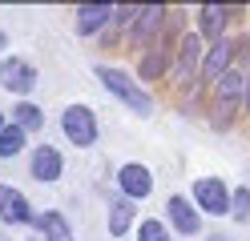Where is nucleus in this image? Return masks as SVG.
Listing matches in <instances>:
<instances>
[{
	"label": "nucleus",
	"mask_w": 250,
	"mask_h": 241,
	"mask_svg": "<svg viewBox=\"0 0 250 241\" xmlns=\"http://www.w3.org/2000/svg\"><path fill=\"white\" fill-rule=\"evenodd\" d=\"M97 80H101V85L117 96V101H125V105H129L133 112H142V117H146V112H153V96H149L142 85H137L129 73L109 69V64H97Z\"/></svg>",
	"instance_id": "nucleus-1"
},
{
	"label": "nucleus",
	"mask_w": 250,
	"mask_h": 241,
	"mask_svg": "<svg viewBox=\"0 0 250 241\" xmlns=\"http://www.w3.org/2000/svg\"><path fill=\"white\" fill-rule=\"evenodd\" d=\"M61 129H65V137L77 149H89V145L97 141V121H93V112L85 105H69L65 117H61Z\"/></svg>",
	"instance_id": "nucleus-2"
},
{
	"label": "nucleus",
	"mask_w": 250,
	"mask_h": 241,
	"mask_svg": "<svg viewBox=\"0 0 250 241\" xmlns=\"http://www.w3.org/2000/svg\"><path fill=\"white\" fill-rule=\"evenodd\" d=\"M194 201H198V209H206L210 217L230 213V193H226V185L218 181V177H202L194 185Z\"/></svg>",
	"instance_id": "nucleus-3"
},
{
	"label": "nucleus",
	"mask_w": 250,
	"mask_h": 241,
	"mask_svg": "<svg viewBox=\"0 0 250 241\" xmlns=\"http://www.w3.org/2000/svg\"><path fill=\"white\" fill-rule=\"evenodd\" d=\"M0 85H4L8 93H33V85H37V69L28 60H21V56H8V60H0Z\"/></svg>",
	"instance_id": "nucleus-4"
},
{
	"label": "nucleus",
	"mask_w": 250,
	"mask_h": 241,
	"mask_svg": "<svg viewBox=\"0 0 250 241\" xmlns=\"http://www.w3.org/2000/svg\"><path fill=\"white\" fill-rule=\"evenodd\" d=\"M238 56V48L234 40H214L206 48V56H202V80H222L230 73V60Z\"/></svg>",
	"instance_id": "nucleus-5"
},
{
	"label": "nucleus",
	"mask_w": 250,
	"mask_h": 241,
	"mask_svg": "<svg viewBox=\"0 0 250 241\" xmlns=\"http://www.w3.org/2000/svg\"><path fill=\"white\" fill-rule=\"evenodd\" d=\"M174 37H178V24H174V28H166V37L153 44V48H146V60H142V80H153L158 73H166V64L174 60Z\"/></svg>",
	"instance_id": "nucleus-6"
},
{
	"label": "nucleus",
	"mask_w": 250,
	"mask_h": 241,
	"mask_svg": "<svg viewBox=\"0 0 250 241\" xmlns=\"http://www.w3.org/2000/svg\"><path fill=\"white\" fill-rule=\"evenodd\" d=\"M117 185H121V193L129 201H142V197H149V189H153V177H149V169L146 165H125L121 173H117Z\"/></svg>",
	"instance_id": "nucleus-7"
},
{
	"label": "nucleus",
	"mask_w": 250,
	"mask_h": 241,
	"mask_svg": "<svg viewBox=\"0 0 250 241\" xmlns=\"http://www.w3.org/2000/svg\"><path fill=\"white\" fill-rule=\"evenodd\" d=\"M0 221H8V225L37 221L33 213H28V201H24V193H21V189H12V185H0Z\"/></svg>",
	"instance_id": "nucleus-8"
},
{
	"label": "nucleus",
	"mask_w": 250,
	"mask_h": 241,
	"mask_svg": "<svg viewBox=\"0 0 250 241\" xmlns=\"http://www.w3.org/2000/svg\"><path fill=\"white\" fill-rule=\"evenodd\" d=\"M194 69H202V37H182V40H178L174 76H178V80H190Z\"/></svg>",
	"instance_id": "nucleus-9"
},
{
	"label": "nucleus",
	"mask_w": 250,
	"mask_h": 241,
	"mask_svg": "<svg viewBox=\"0 0 250 241\" xmlns=\"http://www.w3.org/2000/svg\"><path fill=\"white\" fill-rule=\"evenodd\" d=\"M230 12H234L230 4H202L198 8V28H202V37H210V44L222 40V28H226Z\"/></svg>",
	"instance_id": "nucleus-10"
},
{
	"label": "nucleus",
	"mask_w": 250,
	"mask_h": 241,
	"mask_svg": "<svg viewBox=\"0 0 250 241\" xmlns=\"http://www.w3.org/2000/svg\"><path fill=\"white\" fill-rule=\"evenodd\" d=\"M242 93H246V76L238 69H230L222 80H218V109H222V112H218V125H226V109L238 101Z\"/></svg>",
	"instance_id": "nucleus-11"
},
{
	"label": "nucleus",
	"mask_w": 250,
	"mask_h": 241,
	"mask_svg": "<svg viewBox=\"0 0 250 241\" xmlns=\"http://www.w3.org/2000/svg\"><path fill=\"white\" fill-rule=\"evenodd\" d=\"M113 4H77V32L81 37H89V32H97L101 24L113 20Z\"/></svg>",
	"instance_id": "nucleus-12"
},
{
	"label": "nucleus",
	"mask_w": 250,
	"mask_h": 241,
	"mask_svg": "<svg viewBox=\"0 0 250 241\" xmlns=\"http://www.w3.org/2000/svg\"><path fill=\"white\" fill-rule=\"evenodd\" d=\"M169 217H174V229L178 233H186V237H194L198 229H202V217H198V209L186 201V197H169Z\"/></svg>",
	"instance_id": "nucleus-13"
},
{
	"label": "nucleus",
	"mask_w": 250,
	"mask_h": 241,
	"mask_svg": "<svg viewBox=\"0 0 250 241\" xmlns=\"http://www.w3.org/2000/svg\"><path fill=\"white\" fill-rule=\"evenodd\" d=\"M33 177L37 181H57L61 177V153L53 149V145H41V149L33 153Z\"/></svg>",
	"instance_id": "nucleus-14"
},
{
	"label": "nucleus",
	"mask_w": 250,
	"mask_h": 241,
	"mask_svg": "<svg viewBox=\"0 0 250 241\" xmlns=\"http://www.w3.org/2000/svg\"><path fill=\"white\" fill-rule=\"evenodd\" d=\"M162 24H166V4H149V8H142V16H137V24H133L137 44H146Z\"/></svg>",
	"instance_id": "nucleus-15"
},
{
	"label": "nucleus",
	"mask_w": 250,
	"mask_h": 241,
	"mask_svg": "<svg viewBox=\"0 0 250 241\" xmlns=\"http://www.w3.org/2000/svg\"><path fill=\"white\" fill-rule=\"evenodd\" d=\"M37 229L44 233V241H73V229L61 213H41L37 217Z\"/></svg>",
	"instance_id": "nucleus-16"
},
{
	"label": "nucleus",
	"mask_w": 250,
	"mask_h": 241,
	"mask_svg": "<svg viewBox=\"0 0 250 241\" xmlns=\"http://www.w3.org/2000/svg\"><path fill=\"white\" fill-rule=\"evenodd\" d=\"M129 225H133V201H129V197H121V201L109 205V233L121 237Z\"/></svg>",
	"instance_id": "nucleus-17"
},
{
	"label": "nucleus",
	"mask_w": 250,
	"mask_h": 241,
	"mask_svg": "<svg viewBox=\"0 0 250 241\" xmlns=\"http://www.w3.org/2000/svg\"><path fill=\"white\" fill-rule=\"evenodd\" d=\"M21 149H24V129L12 121L4 133H0V157H17Z\"/></svg>",
	"instance_id": "nucleus-18"
},
{
	"label": "nucleus",
	"mask_w": 250,
	"mask_h": 241,
	"mask_svg": "<svg viewBox=\"0 0 250 241\" xmlns=\"http://www.w3.org/2000/svg\"><path fill=\"white\" fill-rule=\"evenodd\" d=\"M12 117H17V125L24 129V133H33V129H41V109L37 105H17V109H12Z\"/></svg>",
	"instance_id": "nucleus-19"
},
{
	"label": "nucleus",
	"mask_w": 250,
	"mask_h": 241,
	"mask_svg": "<svg viewBox=\"0 0 250 241\" xmlns=\"http://www.w3.org/2000/svg\"><path fill=\"white\" fill-rule=\"evenodd\" d=\"M230 213L238 221H250V189H234L230 193Z\"/></svg>",
	"instance_id": "nucleus-20"
},
{
	"label": "nucleus",
	"mask_w": 250,
	"mask_h": 241,
	"mask_svg": "<svg viewBox=\"0 0 250 241\" xmlns=\"http://www.w3.org/2000/svg\"><path fill=\"white\" fill-rule=\"evenodd\" d=\"M137 241H169L166 225L162 221H142V229H137Z\"/></svg>",
	"instance_id": "nucleus-21"
},
{
	"label": "nucleus",
	"mask_w": 250,
	"mask_h": 241,
	"mask_svg": "<svg viewBox=\"0 0 250 241\" xmlns=\"http://www.w3.org/2000/svg\"><path fill=\"white\" fill-rule=\"evenodd\" d=\"M246 109H250V76H246Z\"/></svg>",
	"instance_id": "nucleus-22"
},
{
	"label": "nucleus",
	"mask_w": 250,
	"mask_h": 241,
	"mask_svg": "<svg viewBox=\"0 0 250 241\" xmlns=\"http://www.w3.org/2000/svg\"><path fill=\"white\" fill-rule=\"evenodd\" d=\"M4 129H8V125H4V112H0V133H4Z\"/></svg>",
	"instance_id": "nucleus-23"
},
{
	"label": "nucleus",
	"mask_w": 250,
	"mask_h": 241,
	"mask_svg": "<svg viewBox=\"0 0 250 241\" xmlns=\"http://www.w3.org/2000/svg\"><path fill=\"white\" fill-rule=\"evenodd\" d=\"M0 48H4V32H0Z\"/></svg>",
	"instance_id": "nucleus-24"
}]
</instances>
